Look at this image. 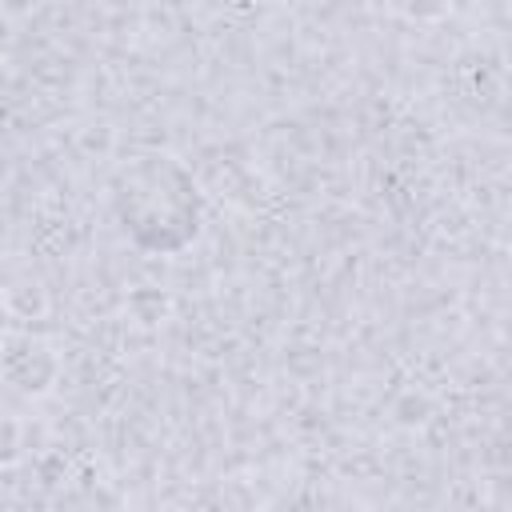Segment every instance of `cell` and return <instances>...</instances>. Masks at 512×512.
I'll return each mask as SVG.
<instances>
[{"label":"cell","mask_w":512,"mask_h":512,"mask_svg":"<svg viewBox=\"0 0 512 512\" xmlns=\"http://www.w3.org/2000/svg\"><path fill=\"white\" fill-rule=\"evenodd\" d=\"M116 216L132 244L176 252L200 228V196L192 176L172 156H140L116 180Z\"/></svg>","instance_id":"1"},{"label":"cell","mask_w":512,"mask_h":512,"mask_svg":"<svg viewBox=\"0 0 512 512\" xmlns=\"http://www.w3.org/2000/svg\"><path fill=\"white\" fill-rule=\"evenodd\" d=\"M16 448H20V428L8 416H0V464H8L16 456Z\"/></svg>","instance_id":"3"},{"label":"cell","mask_w":512,"mask_h":512,"mask_svg":"<svg viewBox=\"0 0 512 512\" xmlns=\"http://www.w3.org/2000/svg\"><path fill=\"white\" fill-rule=\"evenodd\" d=\"M4 320H8V312H4V300H0V332H4Z\"/></svg>","instance_id":"4"},{"label":"cell","mask_w":512,"mask_h":512,"mask_svg":"<svg viewBox=\"0 0 512 512\" xmlns=\"http://www.w3.org/2000/svg\"><path fill=\"white\" fill-rule=\"evenodd\" d=\"M4 376L20 388V392H44L56 376V360L44 344L36 340H16L8 352H4Z\"/></svg>","instance_id":"2"}]
</instances>
